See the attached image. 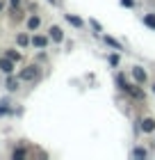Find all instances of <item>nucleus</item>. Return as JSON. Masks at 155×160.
Here are the masks:
<instances>
[{
  "label": "nucleus",
  "instance_id": "f257e3e1",
  "mask_svg": "<svg viewBox=\"0 0 155 160\" xmlns=\"http://www.w3.org/2000/svg\"><path fill=\"white\" fill-rule=\"evenodd\" d=\"M18 78L25 80V82H32V80L39 78V67H34V64H32V67H25V69L18 73Z\"/></svg>",
  "mask_w": 155,
  "mask_h": 160
},
{
  "label": "nucleus",
  "instance_id": "f03ea898",
  "mask_svg": "<svg viewBox=\"0 0 155 160\" xmlns=\"http://www.w3.org/2000/svg\"><path fill=\"white\" fill-rule=\"evenodd\" d=\"M0 71L7 76H12V71H14V60H9V57H0Z\"/></svg>",
  "mask_w": 155,
  "mask_h": 160
},
{
  "label": "nucleus",
  "instance_id": "7ed1b4c3",
  "mask_svg": "<svg viewBox=\"0 0 155 160\" xmlns=\"http://www.w3.org/2000/svg\"><path fill=\"white\" fill-rule=\"evenodd\" d=\"M132 78H135V82H139V85H144L146 82V71L142 69V67H132Z\"/></svg>",
  "mask_w": 155,
  "mask_h": 160
},
{
  "label": "nucleus",
  "instance_id": "20e7f679",
  "mask_svg": "<svg viewBox=\"0 0 155 160\" xmlns=\"http://www.w3.org/2000/svg\"><path fill=\"white\" fill-rule=\"evenodd\" d=\"M48 32H50V39H53L55 43H60V41L64 39V32H62V28H57V25H53Z\"/></svg>",
  "mask_w": 155,
  "mask_h": 160
},
{
  "label": "nucleus",
  "instance_id": "39448f33",
  "mask_svg": "<svg viewBox=\"0 0 155 160\" xmlns=\"http://www.w3.org/2000/svg\"><path fill=\"white\" fill-rule=\"evenodd\" d=\"M116 85H119V89H123V92H128V94L132 92V85H130V82H128V80H125L123 76H116Z\"/></svg>",
  "mask_w": 155,
  "mask_h": 160
},
{
  "label": "nucleus",
  "instance_id": "423d86ee",
  "mask_svg": "<svg viewBox=\"0 0 155 160\" xmlns=\"http://www.w3.org/2000/svg\"><path fill=\"white\" fill-rule=\"evenodd\" d=\"M142 130H144V133H153V130H155V119L146 117V119L142 121Z\"/></svg>",
  "mask_w": 155,
  "mask_h": 160
},
{
  "label": "nucleus",
  "instance_id": "0eeeda50",
  "mask_svg": "<svg viewBox=\"0 0 155 160\" xmlns=\"http://www.w3.org/2000/svg\"><path fill=\"white\" fill-rule=\"evenodd\" d=\"M32 46H36V48H46V46H48V39L41 37V34H34V37H32Z\"/></svg>",
  "mask_w": 155,
  "mask_h": 160
},
{
  "label": "nucleus",
  "instance_id": "6e6552de",
  "mask_svg": "<svg viewBox=\"0 0 155 160\" xmlns=\"http://www.w3.org/2000/svg\"><path fill=\"white\" fill-rule=\"evenodd\" d=\"M66 21H69L73 28H82V25H85V21L78 18V16H73V14H66Z\"/></svg>",
  "mask_w": 155,
  "mask_h": 160
},
{
  "label": "nucleus",
  "instance_id": "1a4fd4ad",
  "mask_svg": "<svg viewBox=\"0 0 155 160\" xmlns=\"http://www.w3.org/2000/svg\"><path fill=\"white\" fill-rule=\"evenodd\" d=\"M39 25H41V18H39V16H30V18H27V28H30L32 32L39 30Z\"/></svg>",
  "mask_w": 155,
  "mask_h": 160
},
{
  "label": "nucleus",
  "instance_id": "9d476101",
  "mask_svg": "<svg viewBox=\"0 0 155 160\" xmlns=\"http://www.w3.org/2000/svg\"><path fill=\"white\" fill-rule=\"evenodd\" d=\"M103 41H105L107 46H112V48H116V50H121V43L116 41L114 37H107V34H105V37H103Z\"/></svg>",
  "mask_w": 155,
  "mask_h": 160
},
{
  "label": "nucleus",
  "instance_id": "9b49d317",
  "mask_svg": "<svg viewBox=\"0 0 155 160\" xmlns=\"http://www.w3.org/2000/svg\"><path fill=\"white\" fill-rule=\"evenodd\" d=\"M5 57H9V60L18 62V60H21V53H16L14 48H7V50H5Z\"/></svg>",
  "mask_w": 155,
  "mask_h": 160
},
{
  "label": "nucleus",
  "instance_id": "f8f14e48",
  "mask_svg": "<svg viewBox=\"0 0 155 160\" xmlns=\"http://www.w3.org/2000/svg\"><path fill=\"white\" fill-rule=\"evenodd\" d=\"M16 41H18V46H21V48H23V46H27V43H32V39L27 37V34H18V37H16Z\"/></svg>",
  "mask_w": 155,
  "mask_h": 160
},
{
  "label": "nucleus",
  "instance_id": "ddd939ff",
  "mask_svg": "<svg viewBox=\"0 0 155 160\" xmlns=\"http://www.w3.org/2000/svg\"><path fill=\"white\" fill-rule=\"evenodd\" d=\"M144 25H148V28L155 30V14H146L144 16Z\"/></svg>",
  "mask_w": 155,
  "mask_h": 160
},
{
  "label": "nucleus",
  "instance_id": "4468645a",
  "mask_svg": "<svg viewBox=\"0 0 155 160\" xmlns=\"http://www.w3.org/2000/svg\"><path fill=\"white\" fill-rule=\"evenodd\" d=\"M9 112H12L9 103H7V101H2V103H0V117H5V114H9Z\"/></svg>",
  "mask_w": 155,
  "mask_h": 160
},
{
  "label": "nucleus",
  "instance_id": "2eb2a0df",
  "mask_svg": "<svg viewBox=\"0 0 155 160\" xmlns=\"http://www.w3.org/2000/svg\"><path fill=\"white\" fill-rule=\"evenodd\" d=\"M132 156H135V158H146V156H148V151L142 149V147H137L135 151H132Z\"/></svg>",
  "mask_w": 155,
  "mask_h": 160
},
{
  "label": "nucleus",
  "instance_id": "dca6fc26",
  "mask_svg": "<svg viewBox=\"0 0 155 160\" xmlns=\"http://www.w3.org/2000/svg\"><path fill=\"white\" fill-rule=\"evenodd\" d=\"M21 80V78H18ZM18 80H14V78H9V80H7V89H9V92H14V89H18Z\"/></svg>",
  "mask_w": 155,
  "mask_h": 160
},
{
  "label": "nucleus",
  "instance_id": "f3484780",
  "mask_svg": "<svg viewBox=\"0 0 155 160\" xmlns=\"http://www.w3.org/2000/svg\"><path fill=\"white\" fill-rule=\"evenodd\" d=\"M27 156V151L25 149H14V153H12V158L16 160V158H25Z\"/></svg>",
  "mask_w": 155,
  "mask_h": 160
},
{
  "label": "nucleus",
  "instance_id": "a211bd4d",
  "mask_svg": "<svg viewBox=\"0 0 155 160\" xmlns=\"http://www.w3.org/2000/svg\"><path fill=\"white\" fill-rule=\"evenodd\" d=\"M109 64L116 67V64H119V55H109Z\"/></svg>",
  "mask_w": 155,
  "mask_h": 160
},
{
  "label": "nucleus",
  "instance_id": "6ab92c4d",
  "mask_svg": "<svg viewBox=\"0 0 155 160\" xmlns=\"http://www.w3.org/2000/svg\"><path fill=\"white\" fill-rule=\"evenodd\" d=\"M121 5L123 7H132V5H135V0H121Z\"/></svg>",
  "mask_w": 155,
  "mask_h": 160
},
{
  "label": "nucleus",
  "instance_id": "aec40b11",
  "mask_svg": "<svg viewBox=\"0 0 155 160\" xmlns=\"http://www.w3.org/2000/svg\"><path fill=\"white\" fill-rule=\"evenodd\" d=\"M9 2H12L14 7H16V5H21V0H9Z\"/></svg>",
  "mask_w": 155,
  "mask_h": 160
},
{
  "label": "nucleus",
  "instance_id": "412c9836",
  "mask_svg": "<svg viewBox=\"0 0 155 160\" xmlns=\"http://www.w3.org/2000/svg\"><path fill=\"white\" fill-rule=\"evenodd\" d=\"M5 9V2H2V0H0V12H2Z\"/></svg>",
  "mask_w": 155,
  "mask_h": 160
},
{
  "label": "nucleus",
  "instance_id": "4be33fe9",
  "mask_svg": "<svg viewBox=\"0 0 155 160\" xmlns=\"http://www.w3.org/2000/svg\"><path fill=\"white\" fill-rule=\"evenodd\" d=\"M153 92H155V85H153Z\"/></svg>",
  "mask_w": 155,
  "mask_h": 160
}]
</instances>
